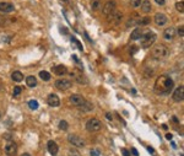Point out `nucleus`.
I'll list each match as a JSON object with an SVG mask.
<instances>
[{
    "label": "nucleus",
    "mask_w": 184,
    "mask_h": 156,
    "mask_svg": "<svg viewBox=\"0 0 184 156\" xmlns=\"http://www.w3.org/2000/svg\"><path fill=\"white\" fill-rule=\"evenodd\" d=\"M174 87V83L171 76L168 75H160L157 78L155 86H154V91L157 95H168Z\"/></svg>",
    "instance_id": "nucleus-1"
},
{
    "label": "nucleus",
    "mask_w": 184,
    "mask_h": 156,
    "mask_svg": "<svg viewBox=\"0 0 184 156\" xmlns=\"http://www.w3.org/2000/svg\"><path fill=\"white\" fill-rule=\"evenodd\" d=\"M157 36L155 32L152 31H144L143 35L140 37V44L144 49H149L154 46V43L156 42Z\"/></svg>",
    "instance_id": "nucleus-2"
},
{
    "label": "nucleus",
    "mask_w": 184,
    "mask_h": 156,
    "mask_svg": "<svg viewBox=\"0 0 184 156\" xmlns=\"http://www.w3.org/2000/svg\"><path fill=\"white\" fill-rule=\"evenodd\" d=\"M168 54H170L168 48H167V46H164L162 43H158V44L154 46L152 49H151V57L155 58L156 60H162V59L167 58Z\"/></svg>",
    "instance_id": "nucleus-3"
},
{
    "label": "nucleus",
    "mask_w": 184,
    "mask_h": 156,
    "mask_svg": "<svg viewBox=\"0 0 184 156\" xmlns=\"http://www.w3.org/2000/svg\"><path fill=\"white\" fill-rule=\"evenodd\" d=\"M102 128V123L99 119L97 118H91L90 120H87L86 123V129L91 133H96V132H99Z\"/></svg>",
    "instance_id": "nucleus-4"
},
{
    "label": "nucleus",
    "mask_w": 184,
    "mask_h": 156,
    "mask_svg": "<svg viewBox=\"0 0 184 156\" xmlns=\"http://www.w3.org/2000/svg\"><path fill=\"white\" fill-rule=\"evenodd\" d=\"M68 141H69L71 145L76 146V147H85V145H86V141L83 140L81 136L75 135V134H70V135L68 136Z\"/></svg>",
    "instance_id": "nucleus-5"
},
{
    "label": "nucleus",
    "mask_w": 184,
    "mask_h": 156,
    "mask_svg": "<svg viewBox=\"0 0 184 156\" xmlns=\"http://www.w3.org/2000/svg\"><path fill=\"white\" fill-rule=\"evenodd\" d=\"M4 150H5V154L7 156H15L16 152H17V145H16V143H14L12 140H7V144L5 145Z\"/></svg>",
    "instance_id": "nucleus-6"
},
{
    "label": "nucleus",
    "mask_w": 184,
    "mask_h": 156,
    "mask_svg": "<svg viewBox=\"0 0 184 156\" xmlns=\"http://www.w3.org/2000/svg\"><path fill=\"white\" fill-rule=\"evenodd\" d=\"M71 86H72V83L68 79H59V80L55 81V87L59 89V90H64L65 91V90L70 89Z\"/></svg>",
    "instance_id": "nucleus-7"
},
{
    "label": "nucleus",
    "mask_w": 184,
    "mask_h": 156,
    "mask_svg": "<svg viewBox=\"0 0 184 156\" xmlns=\"http://www.w3.org/2000/svg\"><path fill=\"white\" fill-rule=\"evenodd\" d=\"M172 98L174 102H182L184 100V87L180 85L179 87H177L173 91V95H172Z\"/></svg>",
    "instance_id": "nucleus-8"
},
{
    "label": "nucleus",
    "mask_w": 184,
    "mask_h": 156,
    "mask_svg": "<svg viewBox=\"0 0 184 156\" xmlns=\"http://www.w3.org/2000/svg\"><path fill=\"white\" fill-rule=\"evenodd\" d=\"M115 7H117L115 1L111 0V1H108V3H106V4H104V6L102 7V12H103V15L108 16L109 14H112L113 11H115V10H117Z\"/></svg>",
    "instance_id": "nucleus-9"
},
{
    "label": "nucleus",
    "mask_w": 184,
    "mask_h": 156,
    "mask_svg": "<svg viewBox=\"0 0 184 156\" xmlns=\"http://www.w3.org/2000/svg\"><path fill=\"white\" fill-rule=\"evenodd\" d=\"M154 20H155V23L157 25V26H164V25L168 22V17H167V16L164 14H162V12H157L155 15Z\"/></svg>",
    "instance_id": "nucleus-10"
},
{
    "label": "nucleus",
    "mask_w": 184,
    "mask_h": 156,
    "mask_svg": "<svg viewBox=\"0 0 184 156\" xmlns=\"http://www.w3.org/2000/svg\"><path fill=\"white\" fill-rule=\"evenodd\" d=\"M107 19H108V21L109 22H113V23H119L120 21H122V19H123V14L122 12H119V11H113L112 14H109L107 16Z\"/></svg>",
    "instance_id": "nucleus-11"
},
{
    "label": "nucleus",
    "mask_w": 184,
    "mask_h": 156,
    "mask_svg": "<svg viewBox=\"0 0 184 156\" xmlns=\"http://www.w3.org/2000/svg\"><path fill=\"white\" fill-rule=\"evenodd\" d=\"M69 101L72 106H76V107H79L80 104L83 103V101H85V98H83L81 95H78V94H74L69 97Z\"/></svg>",
    "instance_id": "nucleus-12"
},
{
    "label": "nucleus",
    "mask_w": 184,
    "mask_h": 156,
    "mask_svg": "<svg viewBox=\"0 0 184 156\" xmlns=\"http://www.w3.org/2000/svg\"><path fill=\"white\" fill-rule=\"evenodd\" d=\"M47 103L51 106V107H58L60 104V100L55 94H51L47 97Z\"/></svg>",
    "instance_id": "nucleus-13"
},
{
    "label": "nucleus",
    "mask_w": 184,
    "mask_h": 156,
    "mask_svg": "<svg viewBox=\"0 0 184 156\" xmlns=\"http://www.w3.org/2000/svg\"><path fill=\"white\" fill-rule=\"evenodd\" d=\"M47 147H48V151L52 156H57L58 152H59V147H58V144L54 141V140H49L48 144H47Z\"/></svg>",
    "instance_id": "nucleus-14"
},
{
    "label": "nucleus",
    "mask_w": 184,
    "mask_h": 156,
    "mask_svg": "<svg viewBox=\"0 0 184 156\" xmlns=\"http://www.w3.org/2000/svg\"><path fill=\"white\" fill-rule=\"evenodd\" d=\"M15 10V6L11 4V3H6V1H1L0 3V11L1 12H12Z\"/></svg>",
    "instance_id": "nucleus-15"
},
{
    "label": "nucleus",
    "mask_w": 184,
    "mask_h": 156,
    "mask_svg": "<svg viewBox=\"0 0 184 156\" xmlns=\"http://www.w3.org/2000/svg\"><path fill=\"white\" fill-rule=\"evenodd\" d=\"M175 37V28L173 27H168V28H166L164 32H163V38L166 41H173Z\"/></svg>",
    "instance_id": "nucleus-16"
},
{
    "label": "nucleus",
    "mask_w": 184,
    "mask_h": 156,
    "mask_svg": "<svg viewBox=\"0 0 184 156\" xmlns=\"http://www.w3.org/2000/svg\"><path fill=\"white\" fill-rule=\"evenodd\" d=\"M79 110L82 111V112H91V111H93V104H92L90 101H83L82 104L79 106Z\"/></svg>",
    "instance_id": "nucleus-17"
},
{
    "label": "nucleus",
    "mask_w": 184,
    "mask_h": 156,
    "mask_svg": "<svg viewBox=\"0 0 184 156\" xmlns=\"http://www.w3.org/2000/svg\"><path fill=\"white\" fill-rule=\"evenodd\" d=\"M143 32H144V30L141 28V27H136L135 30H134V31L131 32L130 39H133V41H138V39H140L141 35H143Z\"/></svg>",
    "instance_id": "nucleus-18"
},
{
    "label": "nucleus",
    "mask_w": 184,
    "mask_h": 156,
    "mask_svg": "<svg viewBox=\"0 0 184 156\" xmlns=\"http://www.w3.org/2000/svg\"><path fill=\"white\" fill-rule=\"evenodd\" d=\"M53 71H54V74H57L58 76L65 75V74L68 73V70H66V67H65V65H57V67H54Z\"/></svg>",
    "instance_id": "nucleus-19"
},
{
    "label": "nucleus",
    "mask_w": 184,
    "mask_h": 156,
    "mask_svg": "<svg viewBox=\"0 0 184 156\" xmlns=\"http://www.w3.org/2000/svg\"><path fill=\"white\" fill-rule=\"evenodd\" d=\"M151 9H152V6H151L150 0H143V1H141V10H143V12L149 14L151 11Z\"/></svg>",
    "instance_id": "nucleus-20"
},
{
    "label": "nucleus",
    "mask_w": 184,
    "mask_h": 156,
    "mask_svg": "<svg viewBox=\"0 0 184 156\" xmlns=\"http://www.w3.org/2000/svg\"><path fill=\"white\" fill-rule=\"evenodd\" d=\"M11 79H12V81H15V83H21L22 79H23V74L21 71H14L11 74Z\"/></svg>",
    "instance_id": "nucleus-21"
},
{
    "label": "nucleus",
    "mask_w": 184,
    "mask_h": 156,
    "mask_svg": "<svg viewBox=\"0 0 184 156\" xmlns=\"http://www.w3.org/2000/svg\"><path fill=\"white\" fill-rule=\"evenodd\" d=\"M26 84H27L28 87H36L37 86V79L35 76L30 75V76L26 78Z\"/></svg>",
    "instance_id": "nucleus-22"
},
{
    "label": "nucleus",
    "mask_w": 184,
    "mask_h": 156,
    "mask_svg": "<svg viewBox=\"0 0 184 156\" xmlns=\"http://www.w3.org/2000/svg\"><path fill=\"white\" fill-rule=\"evenodd\" d=\"M39 78L43 81H49V80H51V74H49L48 71H46V70H42L39 73Z\"/></svg>",
    "instance_id": "nucleus-23"
},
{
    "label": "nucleus",
    "mask_w": 184,
    "mask_h": 156,
    "mask_svg": "<svg viewBox=\"0 0 184 156\" xmlns=\"http://www.w3.org/2000/svg\"><path fill=\"white\" fill-rule=\"evenodd\" d=\"M91 7H92V10H99L101 9V1L99 0H93L91 4Z\"/></svg>",
    "instance_id": "nucleus-24"
},
{
    "label": "nucleus",
    "mask_w": 184,
    "mask_h": 156,
    "mask_svg": "<svg viewBox=\"0 0 184 156\" xmlns=\"http://www.w3.org/2000/svg\"><path fill=\"white\" fill-rule=\"evenodd\" d=\"M28 107H30L31 110H33V111H36V110L38 108V102H37L36 100H31V101H28Z\"/></svg>",
    "instance_id": "nucleus-25"
},
{
    "label": "nucleus",
    "mask_w": 184,
    "mask_h": 156,
    "mask_svg": "<svg viewBox=\"0 0 184 156\" xmlns=\"http://www.w3.org/2000/svg\"><path fill=\"white\" fill-rule=\"evenodd\" d=\"M150 22H151V19H150V17H144V19H141L139 21V25H140V26H146V25H149Z\"/></svg>",
    "instance_id": "nucleus-26"
},
{
    "label": "nucleus",
    "mask_w": 184,
    "mask_h": 156,
    "mask_svg": "<svg viewBox=\"0 0 184 156\" xmlns=\"http://www.w3.org/2000/svg\"><path fill=\"white\" fill-rule=\"evenodd\" d=\"M175 9H177L180 14H183L184 12V4H183V1H178L177 4H175Z\"/></svg>",
    "instance_id": "nucleus-27"
},
{
    "label": "nucleus",
    "mask_w": 184,
    "mask_h": 156,
    "mask_svg": "<svg viewBox=\"0 0 184 156\" xmlns=\"http://www.w3.org/2000/svg\"><path fill=\"white\" fill-rule=\"evenodd\" d=\"M59 128H60L62 130H68V128H69L68 122H66V120H60V123H59Z\"/></svg>",
    "instance_id": "nucleus-28"
},
{
    "label": "nucleus",
    "mask_w": 184,
    "mask_h": 156,
    "mask_svg": "<svg viewBox=\"0 0 184 156\" xmlns=\"http://www.w3.org/2000/svg\"><path fill=\"white\" fill-rule=\"evenodd\" d=\"M21 91H22V87H20V86H15V87H14V92H12V95H14L15 97H17V96L21 94Z\"/></svg>",
    "instance_id": "nucleus-29"
},
{
    "label": "nucleus",
    "mask_w": 184,
    "mask_h": 156,
    "mask_svg": "<svg viewBox=\"0 0 184 156\" xmlns=\"http://www.w3.org/2000/svg\"><path fill=\"white\" fill-rule=\"evenodd\" d=\"M141 1H143V0H130V5L133 7H139L141 5Z\"/></svg>",
    "instance_id": "nucleus-30"
},
{
    "label": "nucleus",
    "mask_w": 184,
    "mask_h": 156,
    "mask_svg": "<svg viewBox=\"0 0 184 156\" xmlns=\"http://www.w3.org/2000/svg\"><path fill=\"white\" fill-rule=\"evenodd\" d=\"M90 155H91V156H99V151H98L97 149H92V150L90 151Z\"/></svg>",
    "instance_id": "nucleus-31"
},
{
    "label": "nucleus",
    "mask_w": 184,
    "mask_h": 156,
    "mask_svg": "<svg viewBox=\"0 0 184 156\" xmlns=\"http://www.w3.org/2000/svg\"><path fill=\"white\" fill-rule=\"evenodd\" d=\"M71 41H72L74 43H76V44H78V47L80 48V51H82V46H81V43H79V42H78L76 38H74V37H72V38H71Z\"/></svg>",
    "instance_id": "nucleus-32"
},
{
    "label": "nucleus",
    "mask_w": 184,
    "mask_h": 156,
    "mask_svg": "<svg viewBox=\"0 0 184 156\" xmlns=\"http://www.w3.org/2000/svg\"><path fill=\"white\" fill-rule=\"evenodd\" d=\"M122 154H123V156H130V152L127 149H122Z\"/></svg>",
    "instance_id": "nucleus-33"
},
{
    "label": "nucleus",
    "mask_w": 184,
    "mask_h": 156,
    "mask_svg": "<svg viewBox=\"0 0 184 156\" xmlns=\"http://www.w3.org/2000/svg\"><path fill=\"white\" fill-rule=\"evenodd\" d=\"M155 3L157 4V5H164V3H166V0H155Z\"/></svg>",
    "instance_id": "nucleus-34"
},
{
    "label": "nucleus",
    "mask_w": 184,
    "mask_h": 156,
    "mask_svg": "<svg viewBox=\"0 0 184 156\" xmlns=\"http://www.w3.org/2000/svg\"><path fill=\"white\" fill-rule=\"evenodd\" d=\"M178 35H179L180 37H183V36H184V31H183V26H180V27L178 28Z\"/></svg>",
    "instance_id": "nucleus-35"
},
{
    "label": "nucleus",
    "mask_w": 184,
    "mask_h": 156,
    "mask_svg": "<svg viewBox=\"0 0 184 156\" xmlns=\"http://www.w3.org/2000/svg\"><path fill=\"white\" fill-rule=\"evenodd\" d=\"M131 154H133L134 156H139V152H138V150H136V149H134V147L131 149Z\"/></svg>",
    "instance_id": "nucleus-36"
},
{
    "label": "nucleus",
    "mask_w": 184,
    "mask_h": 156,
    "mask_svg": "<svg viewBox=\"0 0 184 156\" xmlns=\"http://www.w3.org/2000/svg\"><path fill=\"white\" fill-rule=\"evenodd\" d=\"M3 138L6 139V140H11V135H10V134H4Z\"/></svg>",
    "instance_id": "nucleus-37"
},
{
    "label": "nucleus",
    "mask_w": 184,
    "mask_h": 156,
    "mask_svg": "<svg viewBox=\"0 0 184 156\" xmlns=\"http://www.w3.org/2000/svg\"><path fill=\"white\" fill-rule=\"evenodd\" d=\"M106 117H107V119H108V120H112V119H113L111 113H106Z\"/></svg>",
    "instance_id": "nucleus-38"
},
{
    "label": "nucleus",
    "mask_w": 184,
    "mask_h": 156,
    "mask_svg": "<svg viewBox=\"0 0 184 156\" xmlns=\"http://www.w3.org/2000/svg\"><path fill=\"white\" fill-rule=\"evenodd\" d=\"M172 120H173L174 123H178V122H179V120H178V118L175 117V116H173V117H172Z\"/></svg>",
    "instance_id": "nucleus-39"
},
{
    "label": "nucleus",
    "mask_w": 184,
    "mask_h": 156,
    "mask_svg": "<svg viewBox=\"0 0 184 156\" xmlns=\"http://www.w3.org/2000/svg\"><path fill=\"white\" fill-rule=\"evenodd\" d=\"M147 150H149V152H151V154H154V152H155V151H154V149H152L151 146H149V147H147Z\"/></svg>",
    "instance_id": "nucleus-40"
},
{
    "label": "nucleus",
    "mask_w": 184,
    "mask_h": 156,
    "mask_svg": "<svg viewBox=\"0 0 184 156\" xmlns=\"http://www.w3.org/2000/svg\"><path fill=\"white\" fill-rule=\"evenodd\" d=\"M166 138L168 139V140H172V134H167V135H166Z\"/></svg>",
    "instance_id": "nucleus-41"
},
{
    "label": "nucleus",
    "mask_w": 184,
    "mask_h": 156,
    "mask_svg": "<svg viewBox=\"0 0 184 156\" xmlns=\"http://www.w3.org/2000/svg\"><path fill=\"white\" fill-rule=\"evenodd\" d=\"M4 89V86H3V84H1V81H0V90H3Z\"/></svg>",
    "instance_id": "nucleus-42"
},
{
    "label": "nucleus",
    "mask_w": 184,
    "mask_h": 156,
    "mask_svg": "<svg viewBox=\"0 0 184 156\" xmlns=\"http://www.w3.org/2000/svg\"><path fill=\"white\" fill-rule=\"evenodd\" d=\"M21 156H31V155H30V154H27V152H26V154H22V155H21Z\"/></svg>",
    "instance_id": "nucleus-43"
}]
</instances>
